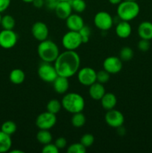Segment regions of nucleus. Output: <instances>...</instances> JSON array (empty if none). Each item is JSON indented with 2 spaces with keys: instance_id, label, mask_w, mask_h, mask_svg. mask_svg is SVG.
<instances>
[{
  "instance_id": "obj_1",
  "label": "nucleus",
  "mask_w": 152,
  "mask_h": 153,
  "mask_svg": "<svg viewBox=\"0 0 152 153\" xmlns=\"http://www.w3.org/2000/svg\"><path fill=\"white\" fill-rule=\"evenodd\" d=\"M54 63L58 76L69 79L75 76L80 69V58L75 51L66 50L60 53Z\"/></svg>"
},
{
  "instance_id": "obj_2",
  "label": "nucleus",
  "mask_w": 152,
  "mask_h": 153,
  "mask_svg": "<svg viewBox=\"0 0 152 153\" xmlns=\"http://www.w3.org/2000/svg\"><path fill=\"white\" fill-rule=\"evenodd\" d=\"M37 54L43 62L52 63L60 55V50L55 42L46 39L40 42L37 46Z\"/></svg>"
},
{
  "instance_id": "obj_3",
  "label": "nucleus",
  "mask_w": 152,
  "mask_h": 153,
  "mask_svg": "<svg viewBox=\"0 0 152 153\" xmlns=\"http://www.w3.org/2000/svg\"><path fill=\"white\" fill-rule=\"evenodd\" d=\"M62 108H63L67 112L71 114H75L77 112H82L85 107V101L83 97L77 93H69L66 94L63 97Z\"/></svg>"
},
{
  "instance_id": "obj_4",
  "label": "nucleus",
  "mask_w": 152,
  "mask_h": 153,
  "mask_svg": "<svg viewBox=\"0 0 152 153\" xmlns=\"http://www.w3.org/2000/svg\"><path fill=\"white\" fill-rule=\"evenodd\" d=\"M140 12V7L137 1H122L118 4L117 15L121 20H133L137 17Z\"/></svg>"
},
{
  "instance_id": "obj_5",
  "label": "nucleus",
  "mask_w": 152,
  "mask_h": 153,
  "mask_svg": "<svg viewBox=\"0 0 152 153\" xmlns=\"http://www.w3.org/2000/svg\"><path fill=\"white\" fill-rule=\"evenodd\" d=\"M61 42L66 50L72 51H75L83 43L81 37L78 31H69V30L63 36Z\"/></svg>"
},
{
  "instance_id": "obj_6",
  "label": "nucleus",
  "mask_w": 152,
  "mask_h": 153,
  "mask_svg": "<svg viewBox=\"0 0 152 153\" xmlns=\"http://www.w3.org/2000/svg\"><path fill=\"white\" fill-rule=\"evenodd\" d=\"M37 74L42 81L47 83H52L58 76L55 66L47 62H43L39 66Z\"/></svg>"
},
{
  "instance_id": "obj_7",
  "label": "nucleus",
  "mask_w": 152,
  "mask_h": 153,
  "mask_svg": "<svg viewBox=\"0 0 152 153\" xmlns=\"http://www.w3.org/2000/svg\"><path fill=\"white\" fill-rule=\"evenodd\" d=\"M57 123L56 114L49 111L40 114L36 118L35 124L39 129L49 130L53 128Z\"/></svg>"
},
{
  "instance_id": "obj_8",
  "label": "nucleus",
  "mask_w": 152,
  "mask_h": 153,
  "mask_svg": "<svg viewBox=\"0 0 152 153\" xmlns=\"http://www.w3.org/2000/svg\"><path fill=\"white\" fill-rule=\"evenodd\" d=\"M96 74L97 72L92 67H83L77 71V80L80 85L89 87L96 82Z\"/></svg>"
},
{
  "instance_id": "obj_9",
  "label": "nucleus",
  "mask_w": 152,
  "mask_h": 153,
  "mask_svg": "<svg viewBox=\"0 0 152 153\" xmlns=\"http://www.w3.org/2000/svg\"><path fill=\"white\" fill-rule=\"evenodd\" d=\"M94 23L99 30L108 31L113 26V19L108 12L99 11L94 16Z\"/></svg>"
},
{
  "instance_id": "obj_10",
  "label": "nucleus",
  "mask_w": 152,
  "mask_h": 153,
  "mask_svg": "<svg viewBox=\"0 0 152 153\" xmlns=\"http://www.w3.org/2000/svg\"><path fill=\"white\" fill-rule=\"evenodd\" d=\"M17 40V34L13 30L3 29L0 31V46L3 49H12L16 46Z\"/></svg>"
},
{
  "instance_id": "obj_11",
  "label": "nucleus",
  "mask_w": 152,
  "mask_h": 153,
  "mask_svg": "<svg viewBox=\"0 0 152 153\" xmlns=\"http://www.w3.org/2000/svg\"><path fill=\"white\" fill-rule=\"evenodd\" d=\"M104 120L109 126L115 128L122 126L125 123V117L123 114L114 108L107 111V113L104 116Z\"/></svg>"
},
{
  "instance_id": "obj_12",
  "label": "nucleus",
  "mask_w": 152,
  "mask_h": 153,
  "mask_svg": "<svg viewBox=\"0 0 152 153\" xmlns=\"http://www.w3.org/2000/svg\"><path fill=\"white\" fill-rule=\"evenodd\" d=\"M123 64L120 58L116 56L107 57L103 62V69L110 74H116L122 70Z\"/></svg>"
},
{
  "instance_id": "obj_13",
  "label": "nucleus",
  "mask_w": 152,
  "mask_h": 153,
  "mask_svg": "<svg viewBox=\"0 0 152 153\" xmlns=\"http://www.w3.org/2000/svg\"><path fill=\"white\" fill-rule=\"evenodd\" d=\"M31 34L33 37L39 42L43 41L48 39L49 37V28L47 25L43 22L37 21L34 22L31 27Z\"/></svg>"
},
{
  "instance_id": "obj_14",
  "label": "nucleus",
  "mask_w": 152,
  "mask_h": 153,
  "mask_svg": "<svg viewBox=\"0 0 152 153\" xmlns=\"http://www.w3.org/2000/svg\"><path fill=\"white\" fill-rule=\"evenodd\" d=\"M66 25L69 31H79L84 25L83 19L76 13H72L66 19Z\"/></svg>"
},
{
  "instance_id": "obj_15",
  "label": "nucleus",
  "mask_w": 152,
  "mask_h": 153,
  "mask_svg": "<svg viewBox=\"0 0 152 153\" xmlns=\"http://www.w3.org/2000/svg\"><path fill=\"white\" fill-rule=\"evenodd\" d=\"M55 14L59 19H66L72 14V8L69 1H58L55 8Z\"/></svg>"
},
{
  "instance_id": "obj_16",
  "label": "nucleus",
  "mask_w": 152,
  "mask_h": 153,
  "mask_svg": "<svg viewBox=\"0 0 152 153\" xmlns=\"http://www.w3.org/2000/svg\"><path fill=\"white\" fill-rule=\"evenodd\" d=\"M52 84H53V88L55 91L59 94H66L69 88V79L63 76H58L52 82Z\"/></svg>"
},
{
  "instance_id": "obj_17",
  "label": "nucleus",
  "mask_w": 152,
  "mask_h": 153,
  "mask_svg": "<svg viewBox=\"0 0 152 153\" xmlns=\"http://www.w3.org/2000/svg\"><path fill=\"white\" fill-rule=\"evenodd\" d=\"M115 31H116V35L119 38H128L131 36V32H132L131 25L128 21L121 20V22H119L116 25Z\"/></svg>"
},
{
  "instance_id": "obj_18",
  "label": "nucleus",
  "mask_w": 152,
  "mask_h": 153,
  "mask_svg": "<svg viewBox=\"0 0 152 153\" xmlns=\"http://www.w3.org/2000/svg\"><path fill=\"white\" fill-rule=\"evenodd\" d=\"M137 32L141 39L152 40V22L149 21L142 22L139 25Z\"/></svg>"
},
{
  "instance_id": "obj_19",
  "label": "nucleus",
  "mask_w": 152,
  "mask_h": 153,
  "mask_svg": "<svg viewBox=\"0 0 152 153\" xmlns=\"http://www.w3.org/2000/svg\"><path fill=\"white\" fill-rule=\"evenodd\" d=\"M105 88L103 84L96 82L91 85L89 88V94L91 98L96 101H99L105 94Z\"/></svg>"
},
{
  "instance_id": "obj_20",
  "label": "nucleus",
  "mask_w": 152,
  "mask_h": 153,
  "mask_svg": "<svg viewBox=\"0 0 152 153\" xmlns=\"http://www.w3.org/2000/svg\"><path fill=\"white\" fill-rule=\"evenodd\" d=\"M100 101L102 108L106 111L115 108L117 104V98L113 93H105Z\"/></svg>"
},
{
  "instance_id": "obj_21",
  "label": "nucleus",
  "mask_w": 152,
  "mask_h": 153,
  "mask_svg": "<svg viewBox=\"0 0 152 153\" xmlns=\"http://www.w3.org/2000/svg\"><path fill=\"white\" fill-rule=\"evenodd\" d=\"M12 147V140L10 135L0 130V153L7 152Z\"/></svg>"
},
{
  "instance_id": "obj_22",
  "label": "nucleus",
  "mask_w": 152,
  "mask_h": 153,
  "mask_svg": "<svg viewBox=\"0 0 152 153\" xmlns=\"http://www.w3.org/2000/svg\"><path fill=\"white\" fill-rule=\"evenodd\" d=\"M25 79V74L20 69H13L9 75L10 82L14 85H21Z\"/></svg>"
},
{
  "instance_id": "obj_23",
  "label": "nucleus",
  "mask_w": 152,
  "mask_h": 153,
  "mask_svg": "<svg viewBox=\"0 0 152 153\" xmlns=\"http://www.w3.org/2000/svg\"><path fill=\"white\" fill-rule=\"evenodd\" d=\"M37 140L40 143L43 145L52 143V135L49 130L40 129L37 134Z\"/></svg>"
},
{
  "instance_id": "obj_24",
  "label": "nucleus",
  "mask_w": 152,
  "mask_h": 153,
  "mask_svg": "<svg viewBox=\"0 0 152 153\" xmlns=\"http://www.w3.org/2000/svg\"><path fill=\"white\" fill-rule=\"evenodd\" d=\"M71 123L73 126L75 128H80L86 123V117L82 112L73 114L71 119Z\"/></svg>"
},
{
  "instance_id": "obj_25",
  "label": "nucleus",
  "mask_w": 152,
  "mask_h": 153,
  "mask_svg": "<svg viewBox=\"0 0 152 153\" xmlns=\"http://www.w3.org/2000/svg\"><path fill=\"white\" fill-rule=\"evenodd\" d=\"M15 25H16V21L11 15H4L1 18V25H1L3 29L13 30L15 27Z\"/></svg>"
},
{
  "instance_id": "obj_26",
  "label": "nucleus",
  "mask_w": 152,
  "mask_h": 153,
  "mask_svg": "<svg viewBox=\"0 0 152 153\" xmlns=\"http://www.w3.org/2000/svg\"><path fill=\"white\" fill-rule=\"evenodd\" d=\"M61 108H62L61 102L58 101L56 99H52V100H49L46 105L47 111L54 114H57L58 113H59Z\"/></svg>"
},
{
  "instance_id": "obj_27",
  "label": "nucleus",
  "mask_w": 152,
  "mask_h": 153,
  "mask_svg": "<svg viewBox=\"0 0 152 153\" xmlns=\"http://www.w3.org/2000/svg\"><path fill=\"white\" fill-rule=\"evenodd\" d=\"M16 129H17V126H16V123L11 120L5 121L3 123L1 126V131L9 135L14 134L16 131Z\"/></svg>"
},
{
  "instance_id": "obj_28",
  "label": "nucleus",
  "mask_w": 152,
  "mask_h": 153,
  "mask_svg": "<svg viewBox=\"0 0 152 153\" xmlns=\"http://www.w3.org/2000/svg\"><path fill=\"white\" fill-rule=\"evenodd\" d=\"M69 2L72 10L76 13H82L86 10V4L84 0H71Z\"/></svg>"
},
{
  "instance_id": "obj_29",
  "label": "nucleus",
  "mask_w": 152,
  "mask_h": 153,
  "mask_svg": "<svg viewBox=\"0 0 152 153\" xmlns=\"http://www.w3.org/2000/svg\"><path fill=\"white\" fill-rule=\"evenodd\" d=\"M134 55L133 49L128 46H125L121 49L119 52V58L122 61H128L134 58Z\"/></svg>"
},
{
  "instance_id": "obj_30",
  "label": "nucleus",
  "mask_w": 152,
  "mask_h": 153,
  "mask_svg": "<svg viewBox=\"0 0 152 153\" xmlns=\"http://www.w3.org/2000/svg\"><path fill=\"white\" fill-rule=\"evenodd\" d=\"M66 152L68 153H85L86 152V148L82 143H75L68 146Z\"/></svg>"
},
{
  "instance_id": "obj_31",
  "label": "nucleus",
  "mask_w": 152,
  "mask_h": 153,
  "mask_svg": "<svg viewBox=\"0 0 152 153\" xmlns=\"http://www.w3.org/2000/svg\"><path fill=\"white\" fill-rule=\"evenodd\" d=\"M110 73L108 72H107L106 70H104L103 69L102 70H100V71L97 72L96 74V82H99L101 84H105L107 82H109L110 80Z\"/></svg>"
},
{
  "instance_id": "obj_32",
  "label": "nucleus",
  "mask_w": 152,
  "mask_h": 153,
  "mask_svg": "<svg viewBox=\"0 0 152 153\" xmlns=\"http://www.w3.org/2000/svg\"><path fill=\"white\" fill-rule=\"evenodd\" d=\"M94 140H95V138H94V136L92 134L86 133L80 137V143H82L86 148H88L90 147L93 144Z\"/></svg>"
},
{
  "instance_id": "obj_33",
  "label": "nucleus",
  "mask_w": 152,
  "mask_h": 153,
  "mask_svg": "<svg viewBox=\"0 0 152 153\" xmlns=\"http://www.w3.org/2000/svg\"><path fill=\"white\" fill-rule=\"evenodd\" d=\"M78 32L79 34H80V37H81L83 43H88V41H89V37H90L91 34V30L90 28H89V27L84 25L83 26V28H82Z\"/></svg>"
},
{
  "instance_id": "obj_34",
  "label": "nucleus",
  "mask_w": 152,
  "mask_h": 153,
  "mask_svg": "<svg viewBox=\"0 0 152 153\" xmlns=\"http://www.w3.org/2000/svg\"><path fill=\"white\" fill-rule=\"evenodd\" d=\"M60 149L56 146L55 143H49L48 144L44 145L42 149L43 153H58Z\"/></svg>"
},
{
  "instance_id": "obj_35",
  "label": "nucleus",
  "mask_w": 152,
  "mask_h": 153,
  "mask_svg": "<svg viewBox=\"0 0 152 153\" xmlns=\"http://www.w3.org/2000/svg\"><path fill=\"white\" fill-rule=\"evenodd\" d=\"M151 47L150 40L141 39L138 43V49L142 52H147Z\"/></svg>"
},
{
  "instance_id": "obj_36",
  "label": "nucleus",
  "mask_w": 152,
  "mask_h": 153,
  "mask_svg": "<svg viewBox=\"0 0 152 153\" xmlns=\"http://www.w3.org/2000/svg\"><path fill=\"white\" fill-rule=\"evenodd\" d=\"M55 144L56 145V146L59 149H63L66 146L67 141L66 140V138H64V137H61L56 139V140H55Z\"/></svg>"
},
{
  "instance_id": "obj_37",
  "label": "nucleus",
  "mask_w": 152,
  "mask_h": 153,
  "mask_svg": "<svg viewBox=\"0 0 152 153\" xmlns=\"http://www.w3.org/2000/svg\"><path fill=\"white\" fill-rule=\"evenodd\" d=\"M11 0H0V13L5 11L9 7Z\"/></svg>"
},
{
  "instance_id": "obj_38",
  "label": "nucleus",
  "mask_w": 152,
  "mask_h": 153,
  "mask_svg": "<svg viewBox=\"0 0 152 153\" xmlns=\"http://www.w3.org/2000/svg\"><path fill=\"white\" fill-rule=\"evenodd\" d=\"M33 4H34V7H37V8H40L43 6L44 4V1L43 0H34L33 1Z\"/></svg>"
},
{
  "instance_id": "obj_39",
  "label": "nucleus",
  "mask_w": 152,
  "mask_h": 153,
  "mask_svg": "<svg viewBox=\"0 0 152 153\" xmlns=\"http://www.w3.org/2000/svg\"><path fill=\"white\" fill-rule=\"evenodd\" d=\"M122 1H123V0H109V2L112 4H114V5H116V4L118 5V4H119V3L122 2Z\"/></svg>"
},
{
  "instance_id": "obj_40",
  "label": "nucleus",
  "mask_w": 152,
  "mask_h": 153,
  "mask_svg": "<svg viewBox=\"0 0 152 153\" xmlns=\"http://www.w3.org/2000/svg\"><path fill=\"white\" fill-rule=\"evenodd\" d=\"M9 152L11 153H23V151L19 150V149H13V150H10Z\"/></svg>"
},
{
  "instance_id": "obj_41",
  "label": "nucleus",
  "mask_w": 152,
  "mask_h": 153,
  "mask_svg": "<svg viewBox=\"0 0 152 153\" xmlns=\"http://www.w3.org/2000/svg\"><path fill=\"white\" fill-rule=\"evenodd\" d=\"M22 1H24V2H25V3H32L34 0H22Z\"/></svg>"
},
{
  "instance_id": "obj_42",
  "label": "nucleus",
  "mask_w": 152,
  "mask_h": 153,
  "mask_svg": "<svg viewBox=\"0 0 152 153\" xmlns=\"http://www.w3.org/2000/svg\"><path fill=\"white\" fill-rule=\"evenodd\" d=\"M1 18H2V16H1V13H0V25H1Z\"/></svg>"
},
{
  "instance_id": "obj_43",
  "label": "nucleus",
  "mask_w": 152,
  "mask_h": 153,
  "mask_svg": "<svg viewBox=\"0 0 152 153\" xmlns=\"http://www.w3.org/2000/svg\"><path fill=\"white\" fill-rule=\"evenodd\" d=\"M58 1H70L71 0H58Z\"/></svg>"
},
{
  "instance_id": "obj_44",
  "label": "nucleus",
  "mask_w": 152,
  "mask_h": 153,
  "mask_svg": "<svg viewBox=\"0 0 152 153\" xmlns=\"http://www.w3.org/2000/svg\"><path fill=\"white\" fill-rule=\"evenodd\" d=\"M124 1H137V0H124Z\"/></svg>"
},
{
  "instance_id": "obj_45",
  "label": "nucleus",
  "mask_w": 152,
  "mask_h": 153,
  "mask_svg": "<svg viewBox=\"0 0 152 153\" xmlns=\"http://www.w3.org/2000/svg\"><path fill=\"white\" fill-rule=\"evenodd\" d=\"M49 1H58V0H48Z\"/></svg>"
}]
</instances>
